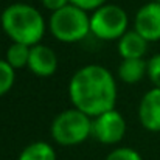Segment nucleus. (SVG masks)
<instances>
[{
  "label": "nucleus",
  "mask_w": 160,
  "mask_h": 160,
  "mask_svg": "<svg viewBox=\"0 0 160 160\" xmlns=\"http://www.w3.org/2000/svg\"><path fill=\"white\" fill-rule=\"evenodd\" d=\"M117 95L118 89L112 72L98 64L78 68L68 82V97L73 107L92 118L115 109Z\"/></svg>",
  "instance_id": "nucleus-1"
},
{
  "label": "nucleus",
  "mask_w": 160,
  "mask_h": 160,
  "mask_svg": "<svg viewBox=\"0 0 160 160\" xmlns=\"http://www.w3.org/2000/svg\"><path fill=\"white\" fill-rule=\"evenodd\" d=\"M0 25L11 42L36 45L45 36L48 23L42 12L28 3H11L0 14Z\"/></svg>",
  "instance_id": "nucleus-2"
},
{
  "label": "nucleus",
  "mask_w": 160,
  "mask_h": 160,
  "mask_svg": "<svg viewBox=\"0 0 160 160\" xmlns=\"http://www.w3.org/2000/svg\"><path fill=\"white\" fill-rule=\"evenodd\" d=\"M48 30L59 42H81L90 34V14L68 3L64 8L52 12L48 19Z\"/></svg>",
  "instance_id": "nucleus-3"
},
{
  "label": "nucleus",
  "mask_w": 160,
  "mask_h": 160,
  "mask_svg": "<svg viewBox=\"0 0 160 160\" xmlns=\"http://www.w3.org/2000/svg\"><path fill=\"white\" fill-rule=\"evenodd\" d=\"M50 134L61 146H78L92 135V117L76 107L65 109L53 118Z\"/></svg>",
  "instance_id": "nucleus-4"
},
{
  "label": "nucleus",
  "mask_w": 160,
  "mask_h": 160,
  "mask_svg": "<svg viewBox=\"0 0 160 160\" xmlns=\"http://www.w3.org/2000/svg\"><path fill=\"white\" fill-rule=\"evenodd\" d=\"M129 30L128 12L113 3H104L90 14V34L100 41H118Z\"/></svg>",
  "instance_id": "nucleus-5"
},
{
  "label": "nucleus",
  "mask_w": 160,
  "mask_h": 160,
  "mask_svg": "<svg viewBox=\"0 0 160 160\" xmlns=\"http://www.w3.org/2000/svg\"><path fill=\"white\" fill-rule=\"evenodd\" d=\"M128 131L124 117L117 110L110 109L92 118V135L103 145L120 143Z\"/></svg>",
  "instance_id": "nucleus-6"
},
{
  "label": "nucleus",
  "mask_w": 160,
  "mask_h": 160,
  "mask_svg": "<svg viewBox=\"0 0 160 160\" xmlns=\"http://www.w3.org/2000/svg\"><path fill=\"white\" fill-rule=\"evenodd\" d=\"M134 30L140 33L148 42L160 41V3L148 2L140 6L134 16Z\"/></svg>",
  "instance_id": "nucleus-7"
},
{
  "label": "nucleus",
  "mask_w": 160,
  "mask_h": 160,
  "mask_svg": "<svg viewBox=\"0 0 160 160\" xmlns=\"http://www.w3.org/2000/svg\"><path fill=\"white\" fill-rule=\"evenodd\" d=\"M138 120L148 132H160V89L151 87L138 103Z\"/></svg>",
  "instance_id": "nucleus-8"
},
{
  "label": "nucleus",
  "mask_w": 160,
  "mask_h": 160,
  "mask_svg": "<svg viewBox=\"0 0 160 160\" xmlns=\"http://www.w3.org/2000/svg\"><path fill=\"white\" fill-rule=\"evenodd\" d=\"M27 67L33 75L39 78H50L58 70V56L48 45L36 44L30 50V59Z\"/></svg>",
  "instance_id": "nucleus-9"
},
{
  "label": "nucleus",
  "mask_w": 160,
  "mask_h": 160,
  "mask_svg": "<svg viewBox=\"0 0 160 160\" xmlns=\"http://www.w3.org/2000/svg\"><path fill=\"white\" fill-rule=\"evenodd\" d=\"M148 41L137 33L134 28L128 30L118 39V54L121 59H134V58H145L148 52Z\"/></svg>",
  "instance_id": "nucleus-10"
},
{
  "label": "nucleus",
  "mask_w": 160,
  "mask_h": 160,
  "mask_svg": "<svg viewBox=\"0 0 160 160\" xmlns=\"http://www.w3.org/2000/svg\"><path fill=\"white\" fill-rule=\"evenodd\" d=\"M117 75L124 84H137L148 75V61H145L143 58L121 59Z\"/></svg>",
  "instance_id": "nucleus-11"
},
{
  "label": "nucleus",
  "mask_w": 160,
  "mask_h": 160,
  "mask_svg": "<svg viewBox=\"0 0 160 160\" xmlns=\"http://www.w3.org/2000/svg\"><path fill=\"white\" fill-rule=\"evenodd\" d=\"M17 160H56V151L47 142H33L22 149Z\"/></svg>",
  "instance_id": "nucleus-12"
},
{
  "label": "nucleus",
  "mask_w": 160,
  "mask_h": 160,
  "mask_svg": "<svg viewBox=\"0 0 160 160\" xmlns=\"http://www.w3.org/2000/svg\"><path fill=\"white\" fill-rule=\"evenodd\" d=\"M30 50H31L30 45L19 44V42H12V44L8 47V50H6L5 59H6L8 64H9L11 67H14L16 70H17V68H23V67L28 65Z\"/></svg>",
  "instance_id": "nucleus-13"
},
{
  "label": "nucleus",
  "mask_w": 160,
  "mask_h": 160,
  "mask_svg": "<svg viewBox=\"0 0 160 160\" xmlns=\"http://www.w3.org/2000/svg\"><path fill=\"white\" fill-rule=\"evenodd\" d=\"M16 84V68L6 59H0V97L6 95Z\"/></svg>",
  "instance_id": "nucleus-14"
},
{
  "label": "nucleus",
  "mask_w": 160,
  "mask_h": 160,
  "mask_svg": "<svg viewBox=\"0 0 160 160\" xmlns=\"http://www.w3.org/2000/svg\"><path fill=\"white\" fill-rule=\"evenodd\" d=\"M104 160H143L140 152L129 148V146H118L112 149Z\"/></svg>",
  "instance_id": "nucleus-15"
},
{
  "label": "nucleus",
  "mask_w": 160,
  "mask_h": 160,
  "mask_svg": "<svg viewBox=\"0 0 160 160\" xmlns=\"http://www.w3.org/2000/svg\"><path fill=\"white\" fill-rule=\"evenodd\" d=\"M146 76L152 82V87L160 89V53H156L148 59V75Z\"/></svg>",
  "instance_id": "nucleus-16"
},
{
  "label": "nucleus",
  "mask_w": 160,
  "mask_h": 160,
  "mask_svg": "<svg viewBox=\"0 0 160 160\" xmlns=\"http://www.w3.org/2000/svg\"><path fill=\"white\" fill-rule=\"evenodd\" d=\"M72 5H75V6H78V8H81V9H84V11H87V12H92V11H95L97 8H100V6H103L104 3H107V0H68Z\"/></svg>",
  "instance_id": "nucleus-17"
},
{
  "label": "nucleus",
  "mask_w": 160,
  "mask_h": 160,
  "mask_svg": "<svg viewBox=\"0 0 160 160\" xmlns=\"http://www.w3.org/2000/svg\"><path fill=\"white\" fill-rule=\"evenodd\" d=\"M41 3H42V6L45 8V9H48V11H58V9H61V8H64L65 5H68L70 2L68 0H41Z\"/></svg>",
  "instance_id": "nucleus-18"
},
{
  "label": "nucleus",
  "mask_w": 160,
  "mask_h": 160,
  "mask_svg": "<svg viewBox=\"0 0 160 160\" xmlns=\"http://www.w3.org/2000/svg\"><path fill=\"white\" fill-rule=\"evenodd\" d=\"M154 2H159V3H160V0H154Z\"/></svg>",
  "instance_id": "nucleus-19"
}]
</instances>
